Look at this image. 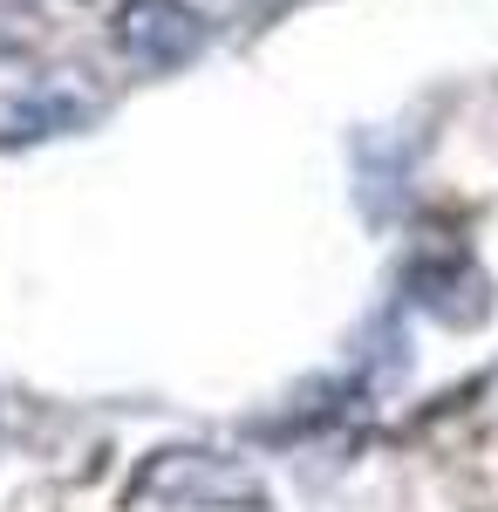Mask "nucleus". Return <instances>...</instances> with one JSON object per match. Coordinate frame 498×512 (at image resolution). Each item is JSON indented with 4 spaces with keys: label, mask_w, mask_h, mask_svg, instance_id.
I'll list each match as a JSON object with an SVG mask.
<instances>
[{
    "label": "nucleus",
    "mask_w": 498,
    "mask_h": 512,
    "mask_svg": "<svg viewBox=\"0 0 498 512\" xmlns=\"http://www.w3.org/2000/svg\"><path fill=\"white\" fill-rule=\"evenodd\" d=\"M137 506H164V512H226V506H267V478L253 472L246 458L232 451H198V444H178V451H157L137 465V485H130Z\"/></svg>",
    "instance_id": "1"
},
{
    "label": "nucleus",
    "mask_w": 498,
    "mask_h": 512,
    "mask_svg": "<svg viewBox=\"0 0 498 512\" xmlns=\"http://www.w3.org/2000/svg\"><path fill=\"white\" fill-rule=\"evenodd\" d=\"M116 35H123V48H130L137 62L171 69V62L198 55L205 21H198L192 7H178V0H130V7H123V21H116Z\"/></svg>",
    "instance_id": "2"
}]
</instances>
